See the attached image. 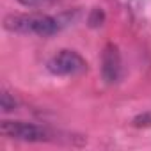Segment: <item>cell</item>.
<instances>
[{
	"label": "cell",
	"mask_w": 151,
	"mask_h": 151,
	"mask_svg": "<svg viewBox=\"0 0 151 151\" xmlns=\"http://www.w3.org/2000/svg\"><path fill=\"white\" fill-rule=\"evenodd\" d=\"M4 27L9 32L36 36H53L60 30L59 20L48 14H9L4 20Z\"/></svg>",
	"instance_id": "obj_1"
},
{
	"label": "cell",
	"mask_w": 151,
	"mask_h": 151,
	"mask_svg": "<svg viewBox=\"0 0 151 151\" xmlns=\"http://www.w3.org/2000/svg\"><path fill=\"white\" fill-rule=\"evenodd\" d=\"M48 69L53 75L68 77V75H78L87 69V62L84 57L73 50H60L48 60Z\"/></svg>",
	"instance_id": "obj_2"
},
{
	"label": "cell",
	"mask_w": 151,
	"mask_h": 151,
	"mask_svg": "<svg viewBox=\"0 0 151 151\" xmlns=\"http://www.w3.org/2000/svg\"><path fill=\"white\" fill-rule=\"evenodd\" d=\"M18 2H22L23 6H30V7H41V6H48L55 2V0H18Z\"/></svg>",
	"instance_id": "obj_5"
},
{
	"label": "cell",
	"mask_w": 151,
	"mask_h": 151,
	"mask_svg": "<svg viewBox=\"0 0 151 151\" xmlns=\"http://www.w3.org/2000/svg\"><path fill=\"white\" fill-rule=\"evenodd\" d=\"M2 109H4L6 112L14 109V100H9V94H7V93L2 94Z\"/></svg>",
	"instance_id": "obj_6"
},
{
	"label": "cell",
	"mask_w": 151,
	"mask_h": 151,
	"mask_svg": "<svg viewBox=\"0 0 151 151\" xmlns=\"http://www.w3.org/2000/svg\"><path fill=\"white\" fill-rule=\"evenodd\" d=\"M0 132H2V135L16 140H29V142L48 140V132L45 128L25 121H2Z\"/></svg>",
	"instance_id": "obj_3"
},
{
	"label": "cell",
	"mask_w": 151,
	"mask_h": 151,
	"mask_svg": "<svg viewBox=\"0 0 151 151\" xmlns=\"http://www.w3.org/2000/svg\"><path fill=\"white\" fill-rule=\"evenodd\" d=\"M137 123H140V124H151V114H149V116L146 114V116H142V117H137V119H135V124H137Z\"/></svg>",
	"instance_id": "obj_7"
},
{
	"label": "cell",
	"mask_w": 151,
	"mask_h": 151,
	"mask_svg": "<svg viewBox=\"0 0 151 151\" xmlns=\"http://www.w3.org/2000/svg\"><path fill=\"white\" fill-rule=\"evenodd\" d=\"M101 75L109 84H114L119 80L121 75V57L114 45H107L101 55Z\"/></svg>",
	"instance_id": "obj_4"
}]
</instances>
